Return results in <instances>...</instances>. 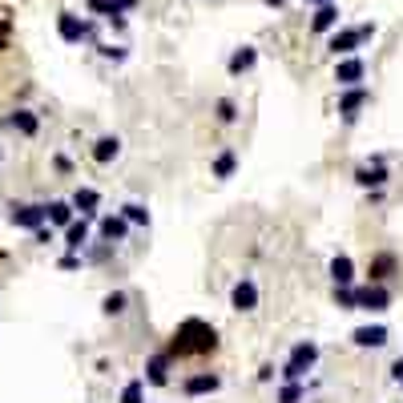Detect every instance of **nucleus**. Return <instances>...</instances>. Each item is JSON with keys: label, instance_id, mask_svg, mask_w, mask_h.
Listing matches in <instances>:
<instances>
[{"label": "nucleus", "instance_id": "obj_1", "mask_svg": "<svg viewBox=\"0 0 403 403\" xmlns=\"http://www.w3.org/2000/svg\"><path fill=\"white\" fill-rule=\"evenodd\" d=\"M218 347V335L210 323H202V319H186L182 327H177L174 335V347L170 351L174 355H206V351H214Z\"/></svg>", "mask_w": 403, "mask_h": 403}, {"label": "nucleus", "instance_id": "obj_2", "mask_svg": "<svg viewBox=\"0 0 403 403\" xmlns=\"http://www.w3.org/2000/svg\"><path fill=\"white\" fill-rule=\"evenodd\" d=\"M315 359H319V347H315V343H299V347L290 351L287 367H282V375H287V379H302L311 367H315Z\"/></svg>", "mask_w": 403, "mask_h": 403}, {"label": "nucleus", "instance_id": "obj_3", "mask_svg": "<svg viewBox=\"0 0 403 403\" xmlns=\"http://www.w3.org/2000/svg\"><path fill=\"white\" fill-rule=\"evenodd\" d=\"M371 33H375V25L343 28V33H335V37H331V53H335V57H347V53H355L367 37H371Z\"/></svg>", "mask_w": 403, "mask_h": 403}, {"label": "nucleus", "instance_id": "obj_4", "mask_svg": "<svg viewBox=\"0 0 403 403\" xmlns=\"http://www.w3.org/2000/svg\"><path fill=\"white\" fill-rule=\"evenodd\" d=\"M230 307H234V311H242V315L258 307V287H254L250 278H242V282H234V290H230Z\"/></svg>", "mask_w": 403, "mask_h": 403}, {"label": "nucleus", "instance_id": "obj_5", "mask_svg": "<svg viewBox=\"0 0 403 403\" xmlns=\"http://www.w3.org/2000/svg\"><path fill=\"white\" fill-rule=\"evenodd\" d=\"M45 218H49V206H16L13 210V226L37 230V226H45Z\"/></svg>", "mask_w": 403, "mask_h": 403}, {"label": "nucleus", "instance_id": "obj_6", "mask_svg": "<svg viewBox=\"0 0 403 403\" xmlns=\"http://www.w3.org/2000/svg\"><path fill=\"white\" fill-rule=\"evenodd\" d=\"M363 105H367V89H363V85H347V93H343V101H339L343 121H355Z\"/></svg>", "mask_w": 403, "mask_h": 403}, {"label": "nucleus", "instance_id": "obj_7", "mask_svg": "<svg viewBox=\"0 0 403 403\" xmlns=\"http://www.w3.org/2000/svg\"><path fill=\"white\" fill-rule=\"evenodd\" d=\"M363 73H367V65L359 61V57H351V53H347V61H339V69H335V81L347 89V85H359V81H363Z\"/></svg>", "mask_w": 403, "mask_h": 403}, {"label": "nucleus", "instance_id": "obj_8", "mask_svg": "<svg viewBox=\"0 0 403 403\" xmlns=\"http://www.w3.org/2000/svg\"><path fill=\"white\" fill-rule=\"evenodd\" d=\"M57 28H61V37L69 40V45H77V40L89 37V25L81 21V16H73V13H61V16H57Z\"/></svg>", "mask_w": 403, "mask_h": 403}, {"label": "nucleus", "instance_id": "obj_9", "mask_svg": "<svg viewBox=\"0 0 403 403\" xmlns=\"http://www.w3.org/2000/svg\"><path fill=\"white\" fill-rule=\"evenodd\" d=\"M355 299H359V307L363 311H387L391 307V294L383 287H363V290H355Z\"/></svg>", "mask_w": 403, "mask_h": 403}, {"label": "nucleus", "instance_id": "obj_10", "mask_svg": "<svg viewBox=\"0 0 403 403\" xmlns=\"http://www.w3.org/2000/svg\"><path fill=\"white\" fill-rule=\"evenodd\" d=\"M129 234V218L126 214H114V218H101V238L109 242H121Z\"/></svg>", "mask_w": 403, "mask_h": 403}, {"label": "nucleus", "instance_id": "obj_11", "mask_svg": "<svg viewBox=\"0 0 403 403\" xmlns=\"http://www.w3.org/2000/svg\"><path fill=\"white\" fill-rule=\"evenodd\" d=\"M355 182H359V186H383V182H387V170H383V162L375 158V165H359V170H355Z\"/></svg>", "mask_w": 403, "mask_h": 403}, {"label": "nucleus", "instance_id": "obj_12", "mask_svg": "<svg viewBox=\"0 0 403 403\" xmlns=\"http://www.w3.org/2000/svg\"><path fill=\"white\" fill-rule=\"evenodd\" d=\"M331 278H335V287H351V278H355V263L347 258V254L331 258Z\"/></svg>", "mask_w": 403, "mask_h": 403}, {"label": "nucleus", "instance_id": "obj_13", "mask_svg": "<svg viewBox=\"0 0 403 403\" xmlns=\"http://www.w3.org/2000/svg\"><path fill=\"white\" fill-rule=\"evenodd\" d=\"M335 25H339V9H335V0H331V4H319L311 28H315V33H327V28H335Z\"/></svg>", "mask_w": 403, "mask_h": 403}, {"label": "nucleus", "instance_id": "obj_14", "mask_svg": "<svg viewBox=\"0 0 403 403\" xmlns=\"http://www.w3.org/2000/svg\"><path fill=\"white\" fill-rule=\"evenodd\" d=\"M351 339L359 343V347H383V343H387V327H359Z\"/></svg>", "mask_w": 403, "mask_h": 403}, {"label": "nucleus", "instance_id": "obj_15", "mask_svg": "<svg viewBox=\"0 0 403 403\" xmlns=\"http://www.w3.org/2000/svg\"><path fill=\"white\" fill-rule=\"evenodd\" d=\"M222 379L218 375H189L186 379V395H206V391H218Z\"/></svg>", "mask_w": 403, "mask_h": 403}, {"label": "nucleus", "instance_id": "obj_16", "mask_svg": "<svg viewBox=\"0 0 403 403\" xmlns=\"http://www.w3.org/2000/svg\"><path fill=\"white\" fill-rule=\"evenodd\" d=\"M145 371H150V383H153V387H162V383H170V359H165V355H153Z\"/></svg>", "mask_w": 403, "mask_h": 403}, {"label": "nucleus", "instance_id": "obj_17", "mask_svg": "<svg viewBox=\"0 0 403 403\" xmlns=\"http://www.w3.org/2000/svg\"><path fill=\"white\" fill-rule=\"evenodd\" d=\"M117 153H121V141H117V138H101L97 145H93V158H97L101 165H109Z\"/></svg>", "mask_w": 403, "mask_h": 403}, {"label": "nucleus", "instance_id": "obj_18", "mask_svg": "<svg viewBox=\"0 0 403 403\" xmlns=\"http://www.w3.org/2000/svg\"><path fill=\"white\" fill-rule=\"evenodd\" d=\"M97 206H101L97 189H77V194H73V210H81V214H93Z\"/></svg>", "mask_w": 403, "mask_h": 403}, {"label": "nucleus", "instance_id": "obj_19", "mask_svg": "<svg viewBox=\"0 0 403 403\" xmlns=\"http://www.w3.org/2000/svg\"><path fill=\"white\" fill-rule=\"evenodd\" d=\"M254 61H258V53H254V49H238L234 57H230V73H234V77L246 73V69H254Z\"/></svg>", "mask_w": 403, "mask_h": 403}, {"label": "nucleus", "instance_id": "obj_20", "mask_svg": "<svg viewBox=\"0 0 403 403\" xmlns=\"http://www.w3.org/2000/svg\"><path fill=\"white\" fill-rule=\"evenodd\" d=\"M9 126H13V129H21L25 138H33V133H37V117L28 114V109H16V114L9 117Z\"/></svg>", "mask_w": 403, "mask_h": 403}, {"label": "nucleus", "instance_id": "obj_21", "mask_svg": "<svg viewBox=\"0 0 403 403\" xmlns=\"http://www.w3.org/2000/svg\"><path fill=\"white\" fill-rule=\"evenodd\" d=\"M65 242H69V250H81L89 242V226L85 222H69V230H65Z\"/></svg>", "mask_w": 403, "mask_h": 403}, {"label": "nucleus", "instance_id": "obj_22", "mask_svg": "<svg viewBox=\"0 0 403 403\" xmlns=\"http://www.w3.org/2000/svg\"><path fill=\"white\" fill-rule=\"evenodd\" d=\"M69 218H73V206H69V202H53L49 206V222L53 226H69Z\"/></svg>", "mask_w": 403, "mask_h": 403}, {"label": "nucleus", "instance_id": "obj_23", "mask_svg": "<svg viewBox=\"0 0 403 403\" xmlns=\"http://www.w3.org/2000/svg\"><path fill=\"white\" fill-rule=\"evenodd\" d=\"M234 165H238V158H234V153H218V162H214V177H230L234 174Z\"/></svg>", "mask_w": 403, "mask_h": 403}, {"label": "nucleus", "instance_id": "obj_24", "mask_svg": "<svg viewBox=\"0 0 403 403\" xmlns=\"http://www.w3.org/2000/svg\"><path fill=\"white\" fill-rule=\"evenodd\" d=\"M126 218L133 222V226H150V210L138 206V202H129V206H126Z\"/></svg>", "mask_w": 403, "mask_h": 403}, {"label": "nucleus", "instance_id": "obj_25", "mask_svg": "<svg viewBox=\"0 0 403 403\" xmlns=\"http://www.w3.org/2000/svg\"><path fill=\"white\" fill-rule=\"evenodd\" d=\"M141 399H145V383H141V379L126 383V391H121V403H141Z\"/></svg>", "mask_w": 403, "mask_h": 403}, {"label": "nucleus", "instance_id": "obj_26", "mask_svg": "<svg viewBox=\"0 0 403 403\" xmlns=\"http://www.w3.org/2000/svg\"><path fill=\"white\" fill-rule=\"evenodd\" d=\"M335 302H339L343 311H355V307H359V299H355L351 287H335Z\"/></svg>", "mask_w": 403, "mask_h": 403}, {"label": "nucleus", "instance_id": "obj_27", "mask_svg": "<svg viewBox=\"0 0 403 403\" xmlns=\"http://www.w3.org/2000/svg\"><path fill=\"white\" fill-rule=\"evenodd\" d=\"M299 399H302V383H299V379H287V387H282L278 403H299Z\"/></svg>", "mask_w": 403, "mask_h": 403}, {"label": "nucleus", "instance_id": "obj_28", "mask_svg": "<svg viewBox=\"0 0 403 403\" xmlns=\"http://www.w3.org/2000/svg\"><path fill=\"white\" fill-rule=\"evenodd\" d=\"M126 311V294H109L105 299V315H121Z\"/></svg>", "mask_w": 403, "mask_h": 403}, {"label": "nucleus", "instance_id": "obj_29", "mask_svg": "<svg viewBox=\"0 0 403 403\" xmlns=\"http://www.w3.org/2000/svg\"><path fill=\"white\" fill-rule=\"evenodd\" d=\"M218 117H222V121H234V117H238L234 101H218Z\"/></svg>", "mask_w": 403, "mask_h": 403}, {"label": "nucleus", "instance_id": "obj_30", "mask_svg": "<svg viewBox=\"0 0 403 403\" xmlns=\"http://www.w3.org/2000/svg\"><path fill=\"white\" fill-rule=\"evenodd\" d=\"M9 45V21H0V49Z\"/></svg>", "mask_w": 403, "mask_h": 403}, {"label": "nucleus", "instance_id": "obj_31", "mask_svg": "<svg viewBox=\"0 0 403 403\" xmlns=\"http://www.w3.org/2000/svg\"><path fill=\"white\" fill-rule=\"evenodd\" d=\"M391 375H395V379L403 383V359H395V363H391Z\"/></svg>", "mask_w": 403, "mask_h": 403}, {"label": "nucleus", "instance_id": "obj_32", "mask_svg": "<svg viewBox=\"0 0 403 403\" xmlns=\"http://www.w3.org/2000/svg\"><path fill=\"white\" fill-rule=\"evenodd\" d=\"M302 4H315V9H319V4H331V0H302Z\"/></svg>", "mask_w": 403, "mask_h": 403}, {"label": "nucleus", "instance_id": "obj_33", "mask_svg": "<svg viewBox=\"0 0 403 403\" xmlns=\"http://www.w3.org/2000/svg\"><path fill=\"white\" fill-rule=\"evenodd\" d=\"M266 4H275V9H278V4H287V0H266Z\"/></svg>", "mask_w": 403, "mask_h": 403}]
</instances>
